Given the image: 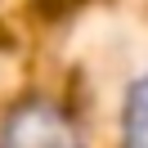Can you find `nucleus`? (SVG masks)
Segmentation results:
<instances>
[{
    "label": "nucleus",
    "instance_id": "1",
    "mask_svg": "<svg viewBox=\"0 0 148 148\" xmlns=\"http://www.w3.org/2000/svg\"><path fill=\"white\" fill-rule=\"evenodd\" d=\"M0 148H85V135L58 94L32 90L0 112Z\"/></svg>",
    "mask_w": 148,
    "mask_h": 148
},
{
    "label": "nucleus",
    "instance_id": "2",
    "mask_svg": "<svg viewBox=\"0 0 148 148\" xmlns=\"http://www.w3.org/2000/svg\"><path fill=\"white\" fill-rule=\"evenodd\" d=\"M117 148H148V72L130 76L117 112Z\"/></svg>",
    "mask_w": 148,
    "mask_h": 148
}]
</instances>
